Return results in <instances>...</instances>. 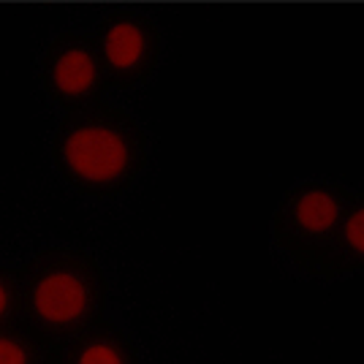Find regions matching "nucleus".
<instances>
[{"instance_id": "obj_1", "label": "nucleus", "mask_w": 364, "mask_h": 364, "mask_svg": "<svg viewBox=\"0 0 364 364\" xmlns=\"http://www.w3.org/2000/svg\"><path fill=\"white\" fill-rule=\"evenodd\" d=\"M65 164L79 177L90 182H109L120 177L128 166V144L125 139L104 125H85L68 134L63 144Z\"/></svg>"}, {"instance_id": "obj_2", "label": "nucleus", "mask_w": 364, "mask_h": 364, "mask_svg": "<svg viewBox=\"0 0 364 364\" xmlns=\"http://www.w3.org/2000/svg\"><path fill=\"white\" fill-rule=\"evenodd\" d=\"M33 304L38 316L55 323L74 321L87 307V289L85 283L71 272H52L38 280L33 291Z\"/></svg>"}, {"instance_id": "obj_3", "label": "nucleus", "mask_w": 364, "mask_h": 364, "mask_svg": "<svg viewBox=\"0 0 364 364\" xmlns=\"http://www.w3.org/2000/svg\"><path fill=\"white\" fill-rule=\"evenodd\" d=\"M52 82L58 85V90L68 92V95L90 90L95 82V60L85 49H68L55 60Z\"/></svg>"}, {"instance_id": "obj_4", "label": "nucleus", "mask_w": 364, "mask_h": 364, "mask_svg": "<svg viewBox=\"0 0 364 364\" xmlns=\"http://www.w3.org/2000/svg\"><path fill=\"white\" fill-rule=\"evenodd\" d=\"M294 215H296V223L310 231V234H323L337 223L340 218V204L332 193L326 191H307L296 207H294Z\"/></svg>"}, {"instance_id": "obj_5", "label": "nucleus", "mask_w": 364, "mask_h": 364, "mask_svg": "<svg viewBox=\"0 0 364 364\" xmlns=\"http://www.w3.org/2000/svg\"><path fill=\"white\" fill-rule=\"evenodd\" d=\"M104 52L114 68H131L144 55V33L134 22H117L104 38Z\"/></svg>"}, {"instance_id": "obj_6", "label": "nucleus", "mask_w": 364, "mask_h": 364, "mask_svg": "<svg viewBox=\"0 0 364 364\" xmlns=\"http://www.w3.org/2000/svg\"><path fill=\"white\" fill-rule=\"evenodd\" d=\"M79 364H122V356L120 350L109 346V343H92L82 350Z\"/></svg>"}, {"instance_id": "obj_7", "label": "nucleus", "mask_w": 364, "mask_h": 364, "mask_svg": "<svg viewBox=\"0 0 364 364\" xmlns=\"http://www.w3.org/2000/svg\"><path fill=\"white\" fill-rule=\"evenodd\" d=\"M346 240H348V245L356 253L364 256V207L356 210L348 218V223H346Z\"/></svg>"}, {"instance_id": "obj_8", "label": "nucleus", "mask_w": 364, "mask_h": 364, "mask_svg": "<svg viewBox=\"0 0 364 364\" xmlns=\"http://www.w3.org/2000/svg\"><path fill=\"white\" fill-rule=\"evenodd\" d=\"M0 364H28V353L19 343L0 337Z\"/></svg>"}, {"instance_id": "obj_9", "label": "nucleus", "mask_w": 364, "mask_h": 364, "mask_svg": "<svg viewBox=\"0 0 364 364\" xmlns=\"http://www.w3.org/2000/svg\"><path fill=\"white\" fill-rule=\"evenodd\" d=\"M6 307H9V294H6V289L0 286V316L6 313Z\"/></svg>"}]
</instances>
